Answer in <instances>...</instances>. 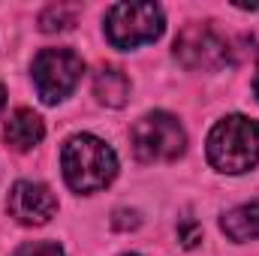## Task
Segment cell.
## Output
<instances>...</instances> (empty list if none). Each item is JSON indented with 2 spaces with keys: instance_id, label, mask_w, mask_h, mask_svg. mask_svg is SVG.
<instances>
[{
  "instance_id": "obj_1",
  "label": "cell",
  "mask_w": 259,
  "mask_h": 256,
  "mask_svg": "<svg viewBox=\"0 0 259 256\" xmlns=\"http://www.w3.org/2000/svg\"><path fill=\"white\" fill-rule=\"evenodd\" d=\"M61 166H64L66 184L75 193H97L109 187L118 175L115 151L91 133H78L66 139L61 151Z\"/></svg>"
},
{
  "instance_id": "obj_2",
  "label": "cell",
  "mask_w": 259,
  "mask_h": 256,
  "mask_svg": "<svg viewBox=\"0 0 259 256\" xmlns=\"http://www.w3.org/2000/svg\"><path fill=\"white\" fill-rule=\"evenodd\" d=\"M208 163L217 172L241 175L259 166V121L229 115L208 133Z\"/></svg>"
},
{
  "instance_id": "obj_3",
  "label": "cell",
  "mask_w": 259,
  "mask_h": 256,
  "mask_svg": "<svg viewBox=\"0 0 259 256\" xmlns=\"http://www.w3.org/2000/svg\"><path fill=\"white\" fill-rule=\"evenodd\" d=\"M133 154L142 163H172L187 148V133L181 121L169 112H151L139 118L130 130Z\"/></svg>"
},
{
  "instance_id": "obj_4",
  "label": "cell",
  "mask_w": 259,
  "mask_h": 256,
  "mask_svg": "<svg viewBox=\"0 0 259 256\" xmlns=\"http://www.w3.org/2000/svg\"><path fill=\"white\" fill-rule=\"evenodd\" d=\"M163 33V9L157 3H115L106 12V36L115 49H139Z\"/></svg>"
},
{
  "instance_id": "obj_5",
  "label": "cell",
  "mask_w": 259,
  "mask_h": 256,
  "mask_svg": "<svg viewBox=\"0 0 259 256\" xmlns=\"http://www.w3.org/2000/svg\"><path fill=\"white\" fill-rule=\"evenodd\" d=\"M84 64L72 49H42L33 58V84L42 103L55 106L66 100L81 81Z\"/></svg>"
},
{
  "instance_id": "obj_6",
  "label": "cell",
  "mask_w": 259,
  "mask_h": 256,
  "mask_svg": "<svg viewBox=\"0 0 259 256\" xmlns=\"http://www.w3.org/2000/svg\"><path fill=\"white\" fill-rule=\"evenodd\" d=\"M175 58L193 72L223 69L232 58L229 39L211 24H187L175 39Z\"/></svg>"
},
{
  "instance_id": "obj_7",
  "label": "cell",
  "mask_w": 259,
  "mask_h": 256,
  "mask_svg": "<svg viewBox=\"0 0 259 256\" xmlns=\"http://www.w3.org/2000/svg\"><path fill=\"white\" fill-rule=\"evenodd\" d=\"M6 208H9V214L18 223H24V226H42V223H49L55 217L58 196L49 190L46 184H39V181H18L9 190Z\"/></svg>"
},
{
  "instance_id": "obj_8",
  "label": "cell",
  "mask_w": 259,
  "mask_h": 256,
  "mask_svg": "<svg viewBox=\"0 0 259 256\" xmlns=\"http://www.w3.org/2000/svg\"><path fill=\"white\" fill-rule=\"evenodd\" d=\"M6 142L15 148V151H30L42 142L46 136V124L42 118L33 112V109H15L6 121V130H3Z\"/></svg>"
},
{
  "instance_id": "obj_9",
  "label": "cell",
  "mask_w": 259,
  "mask_h": 256,
  "mask_svg": "<svg viewBox=\"0 0 259 256\" xmlns=\"http://www.w3.org/2000/svg\"><path fill=\"white\" fill-rule=\"evenodd\" d=\"M94 94L103 106H112V109H121L130 97V78L124 69L118 66H100L94 72Z\"/></svg>"
},
{
  "instance_id": "obj_10",
  "label": "cell",
  "mask_w": 259,
  "mask_h": 256,
  "mask_svg": "<svg viewBox=\"0 0 259 256\" xmlns=\"http://www.w3.org/2000/svg\"><path fill=\"white\" fill-rule=\"evenodd\" d=\"M220 229L232 238V241H256L259 238V202L238 205L232 211L223 214Z\"/></svg>"
},
{
  "instance_id": "obj_11",
  "label": "cell",
  "mask_w": 259,
  "mask_h": 256,
  "mask_svg": "<svg viewBox=\"0 0 259 256\" xmlns=\"http://www.w3.org/2000/svg\"><path fill=\"white\" fill-rule=\"evenodd\" d=\"M75 15L78 9L75 6H66V3H58V6H49L42 15H39V27L46 33H55V30H69L75 24Z\"/></svg>"
},
{
  "instance_id": "obj_12",
  "label": "cell",
  "mask_w": 259,
  "mask_h": 256,
  "mask_svg": "<svg viewBox=\"0 0 259 256\" xmlns=\"http://www.w3.org/2000/svg\"><path fill=\"white\" fill-rule=\"evenodd\" d=\"M12 256H64V250L55 241H27V244H21Z\"/></svg>"
},
{
  "instance_id": "obj_13",
  "label": "cell",
  "mask_w": 259,
  "mask_h": 256,
  "mask_svg": "<svg viewBox=\"0 0 259 256\" xmlns=\"http://www.w3.org/2000/svg\"><path fill=\"white\" fill-rule=\"evenodd\" d=\"M181 238H184V247H196L199 238H202V229H199L196 223H187V226L181 229Z\"/></svg>"
},
{
  "instance_id": "obj_14",
  "label": "cell",
  "mask_w": 259,
  "mask_h": 256,
  "mask_svg": "<svg viewBox=\"0 0 259 256\" xmlns=\"http://www.w3.org/2000/svg\"><path fill=\"white\" fill-rule=\"evenodd\" d=\"M3 109H6V88L0 84V112H3Z\"/></svg>"
},
{
  "instance_id": "obj_15",
  "label": "cell",
  "mask_w": 259,
  "mask_h": 256,
  "mask_svg": "<svg viewBox=\"0 0 259 256\" xmlns=\"http://www.w3.org/2000/svg\"><path fill=\"white\" fill-rule=\"evenodd\" d=\"M253 91H256V97H259V64H256V78H253Z\"/></svg>"
}]
</instances>
